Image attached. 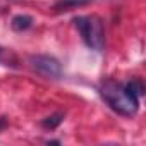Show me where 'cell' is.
I'll return each mask as SVG.
<instances>
[{"label":"cell","instance_id":"obj_3","mask_svg":"<svg viewBox=\"0 0 146 146\" xmlns=\"http://www.w3.org/2000/svg\"><path fill=\"white\" fill-rule=\"evenodd\" d=\"M31 69L36 74L46 79H60L62 78V65L55 57L50 55H31L28 58Z\"/></svg>","mask_w":146,"mask_h":146},{"label":"cell","instance_id":"obj_1","mask_svg":"<svg viewBox=\"0 0 146 146\" xmlns=\"http://www.w3.org/2000/svg\"><path fill=\"white\" fill-rule=\"evenodd\" d=\"M100 95L113 112L124 117H132L139 110V100L144 95V84L141 79H131L124 84L107 79L100 84Z\"/></svg>","mask_w":146,"mask_h":146},{"label":"cell","instance_id":"obj_7","mask_svg":"<svg viewBox=\"0 0 146 146\" xmlns=\"http://www.w3.org/2000/svg\"><path fill=\"white\" fill-rule=\"evenodd\" d=\"M4 125H5V119H4V117H0V129H2Z\"/></svg>","mask_w":146,"mask_h":146},{"label":"cell","instance_id":"obj_2","mask_svg":"<svg viewBox=\"0 0 146 146\" xmlns=\"http://www.w3.org/2000/svg\"><path fill=\"white\" fill-rule=\"evenodd\" d=\"M74 24L81 35V40L84 45L95 52H102L105 46V29H103V21L91 14V16H79L74 19Z\"/></svg>","mask_w":146,"mask_h":146},{"label":"cell","instance_id":"obj_8","mask_svg":"<svg viewBox=\"0 0 146 146\" xmlns=\"http://www.w3.org/2000/svg\"><path fill=\"white\" fill-rule=\"evenodd\" d=\"M2 53H4V50H2V48H0V58H2Z\"/></svg>","mask_w":146,"mask_h":146},{"label":"cell","instance_id":"obj_6","mask_svg":"<svg viewBox=\"0 0 146 146\" xmlns=\"http://www.w3.org/2000/svg\"><path fill=\"white\" fill-rule=\"evenodd\" d=\"M62 120H64V113H53V115L43 119L41 125H43L45 129H55V127H58V125L62 124Z\"/></svg>","mask_w":146,"mask_h":146},{"label":"cell","instance_id":"obj_5","mask_svg":"<svg viewBox=\"0 0 146 146\" xmlns=\"http://www.w3.org/2000/svg\"><path fill=\"white\" fill-rule=\"evenodd\" d=\"M31 26H33V17L28 16V14H17L11 21V28L14 31H17V33H23V31L29 29Z\"/></svg>","mask_w":146,"mask_h":146},{"label":"cell","instance_id":"obj_4","mask_svg":"<svg viewBox=\"0 0 146 146\" xmlns=\"http://www.w3.org/2000/svg\"><path fill=\"white\" fill-rule=\"evenodd\" d=\"M90 2L91 0H57L53 4V9H55V12H69L72 9L83 7V5H86Z\"/></svg>","mask_w":146,"mask_h":146}]
</instances>
